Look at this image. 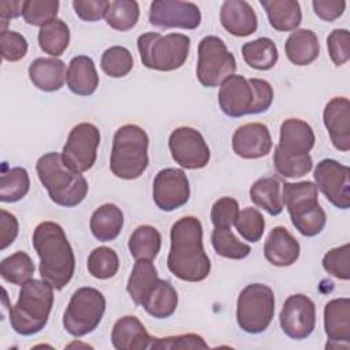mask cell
I'll list each match as a JSON object with an SVG mask.
<instances>
[{"label": "cell", "instance_id": "6da1fadb", "mask_svg": "<svg viewBox=\"0 0 350 350\" xmlns=\"http://www.w3.org/2000/svg\"><path fill=\"white\" fill-rule=\"evenodd\" d=\"M171 249L167 267L185 282H201L211 272V261L202 245V224L194 216H185L171 227Z\"/></svg>", "mask_w": 350, "mask_h": 350}, {"label": "cell", "instance_id": "7a4b0ae2", "mask_svg": "<svg viewBox=\"0 0 350 350\" xmlns=\"http://www.w3.org/2000/svg\"><path fill=\"white\" fill-rule=\"evenodd\" d=\"M33 246L40 257V276L53 290H62L75 271V256L62 226L40 223L33 232Z\"/></svg>", "mask_w": 350, "mask_h": 350}, {"label": "cell", "instance_id": "3957f363", "mask_svg": "<svg viewBox=\"0 0 350 350\" xmlns=\"http://www.w3.org/2000/svg\"><path fill=\"white\" fill-rule=\"evenodd\" d=\"M217 100L223 113L230 118L256 115L269 109L273 101V89L264 79H247L243 75L232 74L220 85Z\"/></svg>", "mask_w": 350, "mask_h": 350}, {"label": "cell", "instance_id": "277c9868", "mask_svg": "<svg viewBox=\"0 0 350 350\" xmlns=\"http://www.w3.org/2000/svg\"><path fill=\"white\" fill-rule=\"evenodd\" d=\"M36 170L40 182L56 205L72 208L85 200L88 194L86 179L79 172L71 171L63 163L62 154L45 153L38 159Z\"/></svg>", "mask_w": 350, "mask_h": 350}, {"label": "cell", "instance_id": "5b68a950", "mask_svg": "<svg viewBox=\"0 0 350 350\" xmlns=\"http://www.w3.org/2000/svg\"><path fill=\"white\" fill-rule=\"evenodd\" d=\"M53 305V288L44 280L30 279L22 284L16 304L10 308V324L23 336L40 332L48 323Z\"/></svg>", "mask_w": 350, "mask_h": 350}, {"label": "cell", "instance_id": "8992f818", "mask_svg": "<svg viewBox=\"0 0 350 350\" xmlns=\"http://www.w3.org/2000/svg\"><path fill=\"white\" fill-rule=\"evenodd\" d=\"M149 138L146 131L137 124H124L115 131L109 168L120 179L139 178L149 164Z\"/></svg>", "mask_w": 350, "mask_h": 350}, {"label": "cell", "instance_id": "52a82bcc", "mask_svg": "<svg viewBox=\"0 0 350 350\" xmlns=\"http://www.w3.org/2000/svg\"><path fill=\"white\" fill-rule=\"evenodd\" d=\"M282 196L293 226L304 237H314L323 231L327 216L319 204V191L313 182H284Z\"/></svg>", "mask_w": 350, "mask_h": 350}, {"label": "cell", "instance_id": "ba28073f", "mask_svg": "<svg viewBox=\"0 0 350 350\" xmlns=\"http://www.w3.org/2000/svg\"><path fill=\"white\" fill-rule=\"evenodd\" d=\"M137 48L141 63L146 68L172 71L185 64L190 51V37L182 33L161 36L156 31H148L138 37Z\"/></svg>", "mask_w": 350, "mask_h": 350}, {"label": "cell", "instance_id": "9c48e42d", "mask_svg": "<svg viewBox=\"0 0 350 350\" xmlns=\"http://www.w3.org/2000/svg\"><path fill=\"white\" fill-rule=\"evenodd\" d=\"M275 313V295L262 283L247 284L238 295L237 323L247 334L264 332Z\"/></svg>", "mask_w": 350, "mask_h": 350}, {"label": "cell", "instance_id": "30bf717a", "mask_svg": "<svg viewBox=\"0 0 350 350\" xmlns=\"http://www.w3.org/2000/svg\"><path fill=\"white\" fill-rule=\"evenodd\" d=\"M105 312V298L101 291L93 287H81L70 298L63 316L64 329L81 338L93 332Z\"/></svg>", "mask_w": 350, "mask_h": 350}, {"label": "cell", "instance_id": "8fae6325", "mask_svg": "<svg viewBox=\"0 0 350 350\" xmlns=\"http://www.w3.org/2000/svg\"><path fill=\"white\" fill-rule=\"evenodd\" d=\"M237 70L234 55L224 41L216 36H206L198 44L197 78L202 86L215 88L223 83Z\"/></svg>", "mask_w": 350, "mask_h": 350}, {"label": "cell", "instance_id": "7c38bea8", "mask_svg": "<svg viewBox=\"0 0 350 350\" xmlns=\"http://www.w3.org/2000/svg\"><path fill=\"white\" fill-rule=\"evenodd\" d=\"M100 130L92 123H79L72 127L62 150L63 163L74 172H86L97 159Z\"/></svg>", "mask_w": 350, "mask_h": 350}, {"label": "cell", "instance_id": "4fadbf2b", "mask_svg": "<svg viewBox=\"0 0 350 350\" xmlns=\"http://www.w3.org/2000/svg\"><path fill=\"white\" fill-rule=\"evenodd\" d=\"M168 146L175 163L186 170H200L209 163L211 150L202 134L193 127L175 129L170 134Z\"/></svg>", "mask_w": 350, "mask_h": 350}, {"label": "cell", "instance_id": "5bb4252c", "mask_svg": "<svg viewBox=\"0 0 350 350\" xmlns=\"http://www.w3.org/2000/svg\"><path fill=\"white\" fill-rule=\"evenodd\" d=\"M317 189L339 209L350 206V170L334 159H324L314 168Z\"/></svg>", "mask_w": 350, "mask_h": 350}, {"label": "cell", "instance_id": "9a60e30c", "mask_svg": "<svg viewBox=\"0 0 350 350\" xmlns=\"http://www.w3.org/2000/svg\"><path fill=\"white\" fill-rule=\"evenodd\" d=\"M279 323L288 338L297 340L308 338L316 325L314 302L304 294L290 295L283 304Z\"/></svg>", "mask_w": 350, "mask_h": 350}, {"label": "cell", "instance_id": "2e32d148", "mask_svg": "<svg viewBox=\"0 0 350 350\" xmlns=\"http://www.w3.org/2000/svg\"><path fill=\"white\" fill-rule=\"evenodd\" d=\"M149 23L160 29L180 27L197 29L201 23V12L197 4L180 0H154L150 4Z\"/></svg>", "mask_w": 350, "mask_h": 350}, {"label": "cell", "instance_id": "e0dca14e", "mask_svg": "<svg viewBox=\"0 0 350 350\" xmlns=\"http://www.w3.org/2000/svg\"><path fill=\"white\" fill-rule=\"evenodd\" d=\"M190 197L189 179L183 170L164 168L153 180V201L164 212L183 206Z\"/></svg>", "mask_w": 350, "mask_h": 350}, {"label": "cell", "instance_id": "ac0fdd59", "mask_svg": "<svg viewBox=\"0 0 350 350\" xmlns=\"http://www.w3.org/2000/svg\"><path fill=\"white\" fill-rule=\"evenodd\" d=\"M272 149L269 130L262 123H246L232 135V150L242 159H260Z\"/></svg>", "mask_w": 350, "mask_h": 350}, {"label": "cell", "instance_id": "d6986e66", "mask_svg": "<svg viewBox=\"0 0 350 350\" xmlns=\"http://www.w3.org/2000/svg\"><path fill=\"white\" fill-rule=\"evenodd\" d=\"M324 126L332 145L340 152L350 150V101L346 97L331 98L323 112Z\"/></svg>", "mask_w": 350, "mask_h": 350}, {"label": "cell", "instance_id": "ffe728a7", "mask_svg": "<svg viewBox=\"0 0 350 350\" xmlns=\"http://www.w3.org/2000/svg\"><path fill=\"white\" fill-rule=\"evenodd\" d=\"M314 141V133L306 122L290 118L280 126V138L276 148L286 156L299 157L309 154Z\"/></svg>", "mask_w": 350, "mask_h": 350}, {"label": "cell", "instance_id": "44dd1931", "mask_svg": "<svg viewBox=\"0 0 350 350\" xmlns=\"http://www.w3.org/2000/svg\"><path fill=\"white\" fill-rule=\"evenodd\" d=\"M221 26L235 37H246L257 30V16L245 0H227L220 8Z\"/></svg>", "mask_w": 350, "mask_h": 350}, {"label": "cell", "instance_id": "7402d4cb", "mask_svg": "<svg viewBox=\"0 0 350 350\" xmlns=\"http://www.w3.org/2000/svg\"><path fill=\"white\" fill-rule=\"evenodd\" d=\"M299 250L298 241L282 226L272 228L264 243V257L276 267L293 265L299 257Z\"/></svg>", "mask_w": 350, "mask_h": 350}, {"label": "cell", "instance_id": "603a6c76", "mask_svg": "<svg viewBox=\"0 0 350 350\" xmlns=\"http://www.w3.org/2000/svg\"><path fill=\"white\" fill-rule=\"evenodd\" d=\"M111 342L116 350H145L152 338L135 316H124L113 324Z\"/></svg>", "mask_w": 350, "mask_h": 350}, {"label": "cell", "instance_id": "cb8c5ba5", "mask_svg": "<svg viewBox=\"0 0 350 350\" xmlns=\"http://www.w3.org/2000/svg\"><path fill=\"white\" fill-rule=\"evenodd\" d=\"M29 78L44 92H56L67 81L66 64L57 57H38L29 66Z\"/></svg>", "mask_w": 350, "mask_h": 350}, {"label": "cell", "instance_id": "d4e9b609", "mask_svg": "<svg viewBox=\"0 0 350 350\" xmlns=\"http://www.w3.org/2000/svg\"><path fill=\"white\" fill-rule=\"evenodd\" d=\"M324 331L329 342L350 343V299L335 298L324 308Z\"/></svg>", "mask_w": 350, "mask_h": 350}, {"label": "cell", "instance_id": "484cf974", "mask_svg": "<svg viewBox=\"0 0 350 350\" xmlns=\"http://www.w3.org/2000/svg\"><path fill=\"white\" fill-rule=\"evenodd\" d=\"M67 86L78 96H90L98 86V74L89 56L79 55L71 59L67 68Z\"/></svg>", "mask_w": 350, "mask_h": 350}, {"label": "cell", "instance_id": "4316f807", "mask_svg": "<svg viewBox=\"0 0 350 350\" xmlns=\"http://www.w3.org/2000/svg\"><path fill=\"white\" fill-rule=\"evenodd\" d=\"M287 59L295 66H308L313 63L320 53L317 36L308 29L294 30L284 44Z\"/></svg>", "mask_w": 350, "mask_h": 350}, {"label": "cell", "instance_id": "83f0119b", "mask_svg": "<svg viewBox=\"0 0 350 350\" xmlns=\"http://www.w3.org/2000/svg\"><path fill=\"white\" fill-rule=\"evenodd\" d=\"M260 4L267 12L269 25L278 31H294L302 21L301 7L295 0H261Z\"/></svg>", "mask_w": 350, "mask_h": 350}, {"label": "cell", "instance_id": "f1b7e54d", "mask_svg": "<svg viewBox=\"0 0 350 350\" xmlns=\"http://www.w3.org/2000/svg\"><path fill=\"white\" fill-rule=\"evenodd\" d=\"M123 212L115 204L98 206L90 217V231L101 242L113 241L122 231Z\"/></svg>", "mask_w": 350, "mask_h": 350}, {"label": "cell", "instance_id": "f546056e", "mask_svg": "<svg viewBox=\"0 0 350 350\" xmlns=\"http://www.w3.org/2000/svg\"><path fill=\"white\" fill-rule=\"evenodd\" d=\"M159 282L152 260H135L127 282V293L135 305H141Z\"/></svg>", "mask_w": 350, "mask_h": 350}, {"label": "cell", "instance_id": "4dcf8cb0", "mask_svg": "<svg viewBox=\"0 0 350 350\" xmlns=\"http://www.w3.org/2000/svg\"><path fill=\"white\" fill-rule=\"evenodd\" d=\"M141 306L154 319H167L178 306V293L168 280L159 279Z\"/></svg>", "mask_w": 350, "mask_h": 350}, {"label": "cell", "instance_id": "1f68e13d", "mask_svg": "<svg viewBox=\"0 0 350 350\" xmlns=\"http://www.w3.org/2000/svg\"><path fill=\"white\" fill-rule=\"evenodd\" d=\"M280 186V180L275 176L260 178L250 187V200L269 215L276 216L282 213L284 206Z\"/></svg>", "mask_w": 350, "mask_h": 350}, {"label": "cell", "instance_id": "d6a6232c", "mask_svg": "<svg viewBox=\"0 0 350 350\" xmlns=\"http://www.w3.org/2000/svg\"><path fill=\"white\" fill-rule=\"evenodd\" d=\"M242 56L246 64L252 68L265 71L276 64L279 53L275 42L271 38L261 37L243 44Z\"/></svg>", "mask_w": 350, "mask_h": 350}, {"label": "cell", "instance_id": "836d02e7", "mask_svg": "<svg viewBox=\"0 0 350 350\" xmlns=\"http://www.w3.org/2000/svg\"><path fill=\"white\" fill-rule=\"evenodd\" d=\"M160 232L148 224L137 227L129 239V250L135 260H154L160 252Z\"/></svg>", "mask_w": 350, "mask_h": 350}, {"label": "cell", "instance_id": "e575fe53", "mask_svg": "<svg viewBox=\"0 0 350 350\" xmlns=\"http://www.w3.org/2000/svg\"><path fill=\"white\" fill-rule=\"evenodd\" d=\"M38 44L40 48L52 57L60 56L70 44V29L67 23L56 18L40 27Z\"/></svg>", "mask_w": 350, "mask_h": 350}, {"label": "cell", "instance_id": "d590c367", "mask_svg": "<svg viewBox=\"0 0 350 350\" xmlns=\"http://www.w3.org/2000/svg\"><path fill=\"white\" fill-rule=\"evenodd\" d=\"M30 189L29 174L23 167L4 170L0 176V200L3 202H16L22 200Z\"/></svg>", "mask_w": 350, "mask_h": 350}, {"label": "cell", "instance_id": "8d00e7d4", "mask_svg": "<svg viewBox=\"0 0 350 350\" xmlns=\"http://www.w3.org/2000/svg\"><path fill=\"white\" fill-rule=\"evenodd\" d=\"M34 262L25 252H16L0 262V275L5 282L22 286L31 279Z\"/></svg>", "mask_w": 350, "mask_h": 350}, {"label": "cell", "instance_id": "74e56055", "mask_svg": "<svg viewBox=\"0 0 350 350\" xmlns=\"http://www.w3.org/2000/svg\"><path fill=\"white\" fill-rule=\"evenodd\" d=\"M139 18V5L134 0H113L107 12V25L118 31L133 29Z\"/></svg>", "mask_w": 350, "mask_h": 350}, {"label": "cell", "instance_id": "f35d334b", "mask_svg": "<svg viewBox=\"0 0 350 350\" xmlns=\"http://www.w3.org/2000/svg\"><path fill=\"white\" fill-rule=\"evenodd\" d=\"M211 241L215 252L226 258L241 260L249 256L250 246L241 242L231 228H213L211 234Z\"/></svg>", "mask_w": 350, "mask_h": 350}, {"label": "cell", "instance_id": "ab89813d", "mask_svg": "<svg viewBox=\"0 0 350 350\" xmlns=\"http://www.w3.org/2000/svg\"><path fill=\"white\" fill-rule=\"evenodd\" d=\"M119 269V257L108 246L96 247L88 257V271L96 279H109Z\"/></svg>", "mask_w": 350, "mask_h": 350}, {"label": "cell", "instance_id": "60d3db41", "mask_svg": "<svg viewBox=\"0 0 350 350\" xmlns=\"http://www.w3.org/2000/svg\"><path fill=\"white\" fill-rule=\"evenodd\" d=\"M100 64L103 71L111 78H122L131 71L134 60L127 48L115 45L104 51Z\"/></svg>", "mask_w": 350, "mask_h": 350}, {"label": "cell", "instance_id": "b9f144b4", "mask_svg": "<svg viewBox=\"0 0 350 350\" xmlns=\"http://www.w3.org/2000/svg\"><path fill=\"white\" fill-rule=\"evenodd\" d=\"M59 11L57 0H26L23 3V19L33 26L42 27L56 19Z\"/></svg>", "mask_w": 350, "mask_h": 350}, {"label": "cell", "instance_id": "7bdbcfd3", "mask_svg": "<svg viewBox=\"0 0 350 350\" xmlns=\"http://www.w3.org/2000/svg\"><path fill=\"white\" fill-rule=\"evenodd\" d=\"M238 234L247 242H258L264 234L265 220L256 208H245L239 212L235 221Z\"/></svg>", "mask_w": 350, "mask_h": 350}, {"label": "cell", "instance_id": "ee69618b", "mask_svg": "<svg viewBox=\"0 0 350 350\" xmlns=\"http://www.w3.org/2000/svg\"><path fill=\"white\" fill-rule=\"evenodd\" d=\"M273 165L278 174L284 178H299L306 175L312 167L313 161L310 154L299 156V157H290L283 154L278 148L273 150Z\"/></svg>", "mask_w": 350, "mask_h": 350}, {"label": "cell", "instance_id": "f6af8a7d", "mask_svg": "<svg viewBox=\"0 0 350 350\" xmlns=\"http://www.w3.org/2000/svg\"><path fill=\"white\" fill-rule=\"evenodd\" d=\"M323 268L340 280L350 279V245L345 243L339 247L328 250L323 257Z\"/></svg>", "mask_w": 350, "mask_h": 350}, {"label": "cell", "instance_id": "bcb514c9", "mask_svg": "<svg viewBox=\"0 0 350 350\" xmlns=\"http://www.w3.org/2000/svg\"><path fill=\"white\" fill-rule=\"evenodd\" d=\"M152 350H187V349H208V343L197 334H183L167 338H152L149 345Z\"/></svg>", "mask_w": 350, "mask_h": 350}, {"label": "cell", "instance_id": "7dc6e473", "mask_svg": "<svg viewBox=\"0 0 350 350\" xmlns=\"http://www.w3.org/2000/svg\"><path fill=\"white\" fill-rule=\"evenodd\" d=\"M239 215V205L231 197L219 198L211 209V220L215 228H231Z\"/></svg>", "mask_w": 350, "mask_h": 350}, {"label": "cell", "instance_id": "c3c4849f", "mask_svg": "<svg viewBox=\"0 0 350 350\" xmlns=\"http://www.w3.org/2000/svg\"><path fill=\"white\" fill-rule=\"evenodd\" d=\"M328 55L335 66H343L350 59V33L346 29H335L327 38Z\"/></svg>", "mask_w": 350, "mask_h": 350}, {"label": "cell", "instance_id": "681fc988", "mask_svg": "<svg viewBox=\"0 0 350 350\" xmlns=\"http://www.w3.org/2000/svg\"><path fill=\"white\" fill-rule=\"evenodd\" d=\"M1 56L7 62H18L27 53V41L18 31H0Z\"/></svg>", "mask_w": 350, "mask_h": 350}, {"label": "cell", "instance_id": "f907efd6", "mask_svg": "<svg viewBox=\"0 0 350 350\" xmlns=\"http://www.w3.org/2000/svg\"><path fill=\"white\" fill-rule=\"evenodd\" d=\"M111 1L107 0H74L75 14L86 22H96L107 16Z\"/></svg>", "mask_w": 350, "mask_h": 350}, {"label": "cell", "instance_id": "816d5d0a", "mask_svg": "<svg viewBox=\"0 0 350 350\" xmlns=\"http://www.w3.org/2000/svg\"><path fill=\"white\" fill-rule=\"evenodd\" d=\"M314 14L325 21V22H334L339 16H342L345 8H346V1L343 0H313L312 1Z\"/></svg>", "mask_w": 350, "mask_h": 350}, {"label": "cell", "instance_id": "f5cc1de1", "mask_svg": "<svg viewBox=\"0 0 350 350\" xmlns=\"http://www.w3.org/2000/svg\"><path fill=\"white\" fill-rule=\"evenodd\" d=\"M19 230L18 220L15 215L7 212L5 209L0 211V249L4 250L8 247L16 238Z\"/></svg>", "mask_w": 350, "mask_h": 350}, {"label": "cell", "instance_id": "db71d44e", "mask_svg": "<svg viewBox=\"0 0 350 350\" xmlns=\"http://www.w3.org/2000/svg\"><path fill=\"white\" fill-rule=\"evenodd\" d=\"M23 3L18 0H1L0 1V21H1V31L7 30V21L12 18H18L23 12Z\"/></svg>", "mask_w": 350, "mask_h": 350}]
</instances>
